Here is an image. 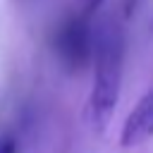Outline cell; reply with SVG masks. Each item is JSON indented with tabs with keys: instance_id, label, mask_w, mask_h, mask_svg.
<instances>
[{
	"instance_id": "obj_1",
	"label": "cell",
	"mask_w": 153,
	"mask_h": 153,
	"mask_svg": "<svg viewBox=\"0 0 153 153\" xmlns=\"http://www.w3.org/2000/svg\"><path fill=\"white\" fill-rule=\"evenodd\" d=\"M93 79L91 93L86 100L88 124L96 134H103L115 115L120 91H122V74H124V36L120 26H105L96 36L93 50Z\"/></svg>"
},
{
	"instance_id": "obj_2",
	"label": "cell",
	"mask_w": 153,
	"mask_h": 153,
	"mask_svg": "<svg viewBox=\"0 0 153 153\" xmlns=\"http://www.w3.org/2000/svg\"><path fill=\"white\" fill-rule=\"evenodd\" d=\"M93 50H96V36L91 31L88 17L76 12L60 26L55 36V53L67 69L79 72L86 65H91Z\"/></svg>"
},
{
	"instance_id": "obj_3",
	"label": "cell",
	"mask_w": 153,
	"mask_h": 153,
	"mask_svg": "<svg viewBox=\"0 0 153 153\" xmlns=\"http://www.w3.org/2000/svg\"><path fill=\"white\" fill-rule=\"evenodd\" d=\"M148 139H153V88H148L127 115L120 131V146L134 148L146 143Z\"/></svg>"
},
{
	"instance_id": "obj_4",
	"label": "cell",
	"mask_w": 153,
	"mask_h": 153,
	"mask_svg": "<svg viewBox=\"0 0 153 153\" xmlns=\"http://www.w3.org/2000/svg\"><path fill=\"white\" fill-rule=\"evenodd\" d=\"M103 2H105V0H76V7H79L76 12H81V14L91 17V14H93V12H96Z\"/></svg>"
},
{
	"instance_id": "obj_5",
	"label": "cell",
	"mask_w": 153,
	"mask_h": 153,
	"mask_svg": "<svg viewBox=\"0 0 153 153\" xmlns=\"http://www.w3.org/2000/svg\"><path fill=\"white\" fill-rule=\"evenodd\" d=\"M0 153H19V146L12 136H2L0 139Z\"/></svg>"
}]
</instances>
